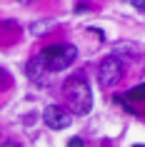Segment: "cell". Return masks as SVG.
<instances>
[{"instance_id": "obj_10", "label": "cell", "mask_w": 145, "mask_h": 147, "mask_svg": "<svg viewBox=\"0 0 145 147\" xmlns=\"http://www.w3.org/2000/svg\"><path fill=\"white\" fill-rule=\"evenodd\" d=\"M0 147H20V145H18V142H3Z\"/></svg>"}, {"instance_id": "obj_7", "label": "cell", "mask_w": 145, "mask_h": 147, "mask_svg": "<svg viewBox=\"0 0 145 147\" xmlns=\"http://www.w3.org/2000/svg\"><path fill=\"white\" fill-rule=\"evenodd\" d=\"M8 85H10V75H8L3 67H0V90H5Z\"/></svg>"}, {"instance_id": "obj_8", "label": "cell", "mask_w": 145, "mask_h": 147, "mask_svg": "<svg viewBox=\"0 0 145 147\" xmlns=\"http://www.w3.org/2000/svg\"><path fill=\"white\" fill-rule=\"evenodd\" d=\"M68 147H83V140H80V137H73L68 142Z\"/></svg>"}, {"instance_id": "obj_5", "label": "cell", "mask_w": 145, "mask_h": 147, "mask_svg": "<svg viewBox=\"0 0 145 147\" xmlns=\"http://www.w3.org/2000/svg\"><path fill=\"white\" fill-rule=\"evenodd\" d=\"M25 70H28V75H30L33 82H38V85H40V82H45L43 78H45L48 70H45V65H43V60H40V55H38V57H33V60L28 62V67H25Z\"/></svg>"}, {"instance_id": "obj_4", "label": "cell", "mask_w": 145, "mask_h": 147, "mask_svg": "<svg viewBox=\"0 0 145 147\" xmlns=\"http://www.w3.org/2000/svg\"><path fill=\"white\" fill-rule=\"evenodd\" d=\"M43 122L50 127V130H65L73 120H70V112L60 105H48L45 112H43Z\"/></svg>"}, {"instance_id": "obj_1", "label": "cell", "mask_w": 145, "mask_h": 147, "mask_svg": "<svg viewBox=\"0 0 145 147\" xmlns=\"http://www.w3.org/2000/svg\"><path fill=\"white\" fill-rule=\"evenodd\" d=\"M65 100H68L70 110L75 112V115H85V112H90L93 107V92L90 87H88V82H85L83 78H70L68 82H65Z\"/></svg>"}, {"instance_id": "obj_9", "label": "cell", "mask_w": 145, "mask_h": 147, "mask_svg": "<svg viewBox=\"0 0 145 147\" xmlns=\"http://www.w3.org/2000/svg\"><path fill=\"white\" fill-rule=\"evenodd\" d=\"M130 3H133V5H135V8H140V10H145V0H130Z\"/></svg>"}, {"instance_id": "obj_3", "label": "cell", "mask_w": 145, "mask_h": 147, "mask_svg": "<svg viewBox=\"0 0 145 147\" xmlns=\"http://www.w3.org/2000/svg\"><path fill=\"white\" fill-rule=\"evenodd\" d=\"M98 78H100V82H103L105 87L118 85L120 78H123V65H120V60H115V57H105V60L100 62V67H98Z\"/></svg>"}, {"instance_id": "obj_2", "label": "cell", "mask_w": 145, "mask_h": 147, "mask_svg": "<svg viewBox=\"0 0 145 147\" xmlns=\"http://www.w3.org/2000/svg\"><path fill=\"white\" fill-rule=\"evenodd\" d=\"M78 57V50L75 45H48L43 53H40V60L45 65V70L50 72H60L65 70L68 65H73Z\"/></svg>"}, {"instance_id": "obj_6", "label": "cell", "mask_w": 145, "mask_h": 147, "mask_svg": "<svg viewBox=\"0 0 145 147\" xmlns=\"http://www.w3.org/2000/svg\"><path fill=\"white\" fill-rule=\"evenodd\" d=\"M115 100L123 102V105H128V102H145V85L133 87V90H128V95H125V97H115Z\"/></svg>"}]
</instances>
